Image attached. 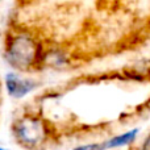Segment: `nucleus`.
<instances>
[{
    "label": "nucleus",
    "mask_w": 150,
    "mask_h": 150,
    "mask_svg": "<svg viewBox=\"0 0 150 150\" xmlns=\"http://www.w3.org/2000/svg\"><path fill=\"white\" fill-rule=\"evenodd\" d=\"M46 44L37 32L28 26H13L7 32L3 58L12 71L21 74L40 70Z\"/></svg>",
    "instance_id": "nucleus-1"
},
{
    "label": "nucleus",
    "mask_w": 150,
    "mask_h": 150,
    "mask_svg": "<svg viewBox=\"0 0 150 150\" xmlns=\"http://www.w3.org/2000/svg\"><path fill=\"white\" fill-rule=\"evenodd\" d=\"M11 132L16 142L25 150H44L55 138L53 125L37 112H24L16 116Z\"/></svg>",
    "instance_id": "nucleus-2"
},
{
    "label": "nucleus",
    "mask_w": 150,
    "mask_h": 150,
    "mask_svg": "<svg viewBox=\"0 0 150 150\" xmlns=\"http://www.w3.org/2000/svg\"><path fill=\"white\" fill-rule=\"evenodd\" d=\"M3 86L9 98L21 100V99H25L26 96H29L30 93L36 92L41 86V82L33 76H28L25 74L11 70L4 75Z\"/></svg>",
    "instance_id": "nucleus-3"
},
{
    "label": "nucleus",
    "mask_w": 150,
    "mask_h": 150,
    "mask_svg": "<svg viewBox=\"0 0 150 150\" xmlns=\"http://www.w3.org/2000/svg\"><path fill=\"white\" fill-rule=\"evenodd\" d=\"M73 63L70 52L59 45H46L44 55L41 59V69H52V70H66Z\"/></svg>",
    "instance_id": "nucleus-4"
},
{
    "label": "nucleus",
    "mask_w": 150,
    "mask_h": 150,
    "mask_svg": "<svg viewBox=\"0 0 150 150\" xmlns=\"http://www.w3.org/2000/svg\"><path fill=\"white\" fill-rule=\"evenodd\" d=\"M137 134H138V129H132V130H129V132H125V133H122V134L116 136V137H112V138H109V140H107L105 142L101 144V150L116 149V148H121V146H127L136 140Z\"/></svg>",
    "instance_id": "nucleus-5"
},
{
    "label": "nucleus",
    "mask_w": 150,
    "mask_h": 150,
    "mask_svg": "<svg viewBox=\"0 0 150 150\" xmlns=\"http://www.w3.org/2000/svg\"><path fill=\"white\" fill-rule=\"evenodd\" d=\"M70 150H101V144H87V145H80Z\"/></svg>",
    "instance_id": "nucleus-6"
},
{
    "label": "nucleus",
    "mask_w": 150,
    "mask_h": 150,
    "mask_svg": "<svg viewBox=\"0 0 150 150\" xmlns=\"http://www.w3.org/2000/svg\"><path fill=\"white\" fill-rule=\"evenodd\" d=\"M142 150H150V136L145 140V142H144Z\"/></svg>",
    "instance_id": "nucleus-7"
},
{
    "label": "nucleus",
    "mask_w": 150,
    "mask_h": 150,
    "mask_svg": "<svg viewBox=\"0 0 150 150\" xmlns=\"http://www.w3.org/2000/svg\"><path fill=\"white\" fill-rule=\"evenodd\" d=\"M0 150H12V149H8V148H4V146L0 145Z\"/></svg>",
    "instance_id": "nucleus-8"
},
{
    "label": "nucleus",
    "mask_w": 150,
    "mask_h": 150,
    "mask_svg": "<svg viewBox=\"0 0 150 150\" xmlns=\"http://www.w3.org/2000/svg\"><path fill=\"white\" fill-rule=\"evenodd\" d=\"M0 90H1V83H0Z\"/></svg>",
    "instance_id": "nucleus-9"
}]
</instances>
